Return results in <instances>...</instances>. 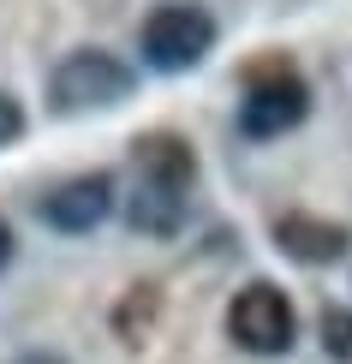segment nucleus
I'll list each match as a JSON object with an SVG mask.
<instances>
[{
	"instance_id": "1",
	"label": "nucleus",
	"mask_w": 352,
	"mask_h": 364,
	"mask_svg": "<svg viewBox=\"0 0 352 364\" xmlns=\"http://www.w3.org/2000/svg\"><path fill=\"white\" fill-rule=\"evenodd\" d=\"M239 132L245 138H281V132L304 126V114H311V84L299 78V66L287 54H263V60H245L239 66Z\"/></svg>"
},
{
	"instance_id": "2",
	"label": "nucleus",
	"mask_w": 352,
	"mask_h": 364,
	"mask_svg": "<svg viewBox=\"0 0 352 364\" xmlns=\"http://www.w3.org/2000/svg\"><path fill=\"white\" fill-rule=\"evenodd\" d=\"M132 90H137V72H132L119 54H108V48H72V54L48 72V108H54L60 119H72V114H102V108H119Z\"/></svg>"
},
{
	"instance_id": "3",
	"label": "nucleus",
	"mask_w": 352,
	"mask_h": 364,
	"mask_svg": "<svg viewBox=\"0 0 352 364\" xmlns=\"http://www.w3.org/2000/svg\"><path fill=\"white\" fill-rule=\"evenodd\" d=\"M227 335H233V346L251 353V358H281V353H293V341H299V311L274 281H251V287H239L233 305H227Z\"/></svg>"
},
{
	"instance_id": "4",
	"label": "nucleus",
	"mask_w": 352,
	"mask_h": 364,
	"mask_svg": "<svg viewBox=\"0 0 352 364\" xmlns=\"http://www.w3.org/2000/svg\"><path fill=\"white\" fill-rule=\"evenodd\" d=\"M137 48H144V60L156 72H191V66L209 60V48H215V18H209L197 0H167V6H156L144 18Z\"/></svg>"
},
{
	"instance_id": "5",
	"label": "nucleus",
	"mask_w": 352,
	"mask_h": 364,
	"mask_svg": "<svg viewBox=\"0 0 352 364\" xmlns=\"http://www.w3.org/2000/svg\"><path fill=\"white\" fill-rule=\"evenodd\" d=\"M274 245H281V257H293L304 269H323L352 251V227L311 215V209H287V215H274Z\"/></svg>"
},
{
	"instance_id": "6",
	"label": "nucleus",
	"mask_w": 352,
	"mask_h": 364,
	"mask_svg": "<svg viewBox=\"0 0 352 364\" xmlns=\"http://www.w3.org/2000/svg\"><path fill=\"white\" fill-rule=\"evenodd\" d=\"M108 209H114V173H78L42 197V221L54 233H90L108 221Z\"/></svg>"
},
{
	"instance_id": "7",
	"label": "nucleus",
	"mask_w": 352,
	"mask_h": 364,
	"mask_svg": "<svg viewBox=\"0 0 352 364\" xmlns=\"http://www.w3.org/2000/svg\"><path fill=\"white\" fill-rule=\"evenodd\" d=\"M186 209H191V191L186 186H161V179H137L132 173V191H126V227L144 239H174L186 227Z\"/></svg>"
},
{
	"instance_id": "8",
	"label": "nucleus",
	"mask_w": 352,
	"mask_h": 364,
	"mask_svg": "<svg viewBox=\"0 0 352 364\" xmlns=\"http://www.w3.org/2000/svg\"><path fill=\"white\" fill-rule=\"evenodd\" d=\"M132 173L191 191L197 186V149L179 132H144V138H132Z\"/></svg>"
},
{
	"instance_id": "9",
	"label": "nucleus",
	"mask_w": 352,
	"mask_h": 364,
	"mask_svg": "<svg viewBox=\"0 0 352 364\" xmlns=\"http://www.w3.org/2000/svg\"><path fill=\"white\" fill-rule=\"evenodd\" d=\"M156 305H161V293H156L149 281H137L126 305H114V328H119V335H126V341L137 346V341L149 335V323H156Z\"/></svg>"
},
{
	"instance_id": "10",
	"label": "nucleus",
	"mask_w": 352,
	"mask_h": 364,
	"mask_svg": "<svg viewBox=\"0 0 352 364\" xmlns=\"http://www.w3.org/2000/svg\"><path fill=\"white\" fill-rule=\"evenodd\" d=\"M323 353L334 364H352V305H329L323 311Z\"/></svg>"
},
{
	"instance_id": "11",
	"label": "nucleus",
	"mask_w": 352,
	"mask_h": 364,
	"mask_svg": "<svg viewBox=\"0 0 352 364\" xmlns=\"http://www.w3.org/2000/svg\"><path fill=\"white\" fill-rule=\"evenodd\" d=\"M18 138H24V108H18V96H6V90H0V149L18 144Z\"/></svg>"
},
{
	"instance_id": "12",
	"label": "nucleus",
	"mask_w": 352,
	"mask_h": 364,
	"mask_svg": "<svg viewBox=\"0 0 352 364\" xmlns=\"http://www.w3.org/2000/svg\"><path fill=\"white\" fill-rule=\"evenodd\" d=\"M12 263V227H6V215H0V269Z\"/></svg>"
},
{
	"instance_id": "13",
	"label": "nucleus",
	"mask_w": 352,
	"mask_h": 364,
	"mask_svg": "<svg viewBox=\"0 0 352 364\" xmlns=\"http://www.w3.org/2000/svg\"><path fill=\"white\" fill-rule=\"evenodd\" d=\"M12 364H66V358H54V353H24V358H12Z\"/></svg>"
}]
</instances>
